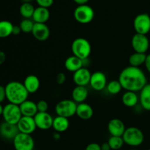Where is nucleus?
Here are the masks:
<instances>
[{
	"label": "nucleus",
	"mask_w": 150,
	"mask_h": 150,
	"mask_svg": "<svg viewBox=\"0 0 150 150\" xmlns=\"http://www.w3.org/2000/svg\"><path fill=\"white\" fill-rule=\"evenodd\" d=\"M108 143L112 150H119L124 145L125 142L121 136H112L108 139Z\"/></svg>",
	"instance_id": "31"
},
{
	"label": "nucleus",
	"mask_w": 150,
	"mask_h": 150,
	"mask_svg": "<svg viewBox=\"0 0 150 150\" xmlns=\"http://www.w3.org/2000/svg\"><path fill=\"white\" fill-rule=\"evenodd\" d=\"M131 45L135 52L146 54L149 48V40L146 35L136 33L131 39Z\"/></svg>",
	"instance_id": "10"
},
{
	"label": "nucleus",
	"mask_w": 150,
	"mask_h": 150,
	"mask_svg": "<svg viewBox=\"0 0 150 150\" xmlns=\"http://www.w3.org/2000/svg\"><path fill=\"white\" fill-rule=\"evenodd\" d=\"M5 59H6L5 54H4L3 51H0V65H1V64H2L4 62Z\"/></svg>",
	"instance_id": "40"
},
{
	"label": "nucleus",
	"mask_w": 150,
	"mask_h": 150,
	"mask_svg": "<svg viewBox=\"0 0 150 150\" xmlns=\"http://www.w3.org/2000/svg\"><path fill=\"white\" fill-rule=\"evenodd\" d=\"M122 89L131 92H140L146 84L147 78L140 67L128 66L123 69L118 79Z\"/></svg>",
	"instance_id": "1"
},
{
	"label": "nucleus",
	"mask_w": 150,
	"mask_h": 150,
	"mask_svg": "<svg viewBox=\"0 0 150 150\" xmlns=\"http://www.w3.org/2000/svg\"><path fill=\"white\" fill-rule=\"evenodd\" d=\"M105 89H107V92L109 94L116 95L121 92L122 89V86L119 80H112L108 82Z\"/></svg>",
	"instance_id": "30"
},
{
	"label": "nucleus",
	"mask_w": 150,
	"mask_h": 150,
	"mask_svg": "<svg viewBox=\"0 0 150 150\" xmlns=\"http://www.w3.org/2000/svg\"><path fill=\"white\" fill-rule=\"evenodd\" d=\"M34 25H35V22L32 19L23 18L21 21L19 26L21 29V32L23 33H32Z\"/></svg>",
	"instance_id": "32"
},
{
	"label": "nucleus",
	"mask_w": 150,
	"mask_h": 150,
	"mask_svg": "<svg viewBox=\"0 0 150 150\" xmlns=\"http://www.w3.org/2000/svg\"><path fill=\"white\" fill-rule=\"evenodd\" d=\"M73 55L81 60L89 59L92 52V46L89 40L83 38H78L73 41L71 45Z\"/></svg>",
	"instance_id": "3"
},
{
	"label": "nucleus",
	"mask_w": 150,
	"mask_h": 150,
	"mask_svg": "<svg viewBox=\"0 0 150 150\" xmlns=\"http://www.w3.org/2000/svg\"><path fill=\"white\" fill-rule=\"evenodd\" d=\"M91 76L92 73L86 67H83L73 73V81L76 86H86L89 85Z\"/></svg>",
	"instance_id": "14"
},
{
	"label": "nucleus",
	"mask_w": 150,
	"mask_h": 150,
	"mask_svg": "<svg viewBox=\"0 0 150 150\" xmlns=\"http://www.w3.org/2000/svg\"><path fill=\"white\" fill-rule=\"evenodd\" d=\"M19 133L17 125H13L3 122L0 125V135L4 139L8 140H13Z\"/></svg>",
	"instance_id": "17"
},
{
	"label": "nucleus",
	"mask_w": 150,
	"mask_h": 150,
	"mask_svg": "<svg viewBox=\"0 0 150 150\" xmlns=\"http://www.w3.org/2000/svg\"><path fill=\"white\" fill-rule=\"evenodd\" d=\"M64 67L67 71L74 73L83 67V60L74 55L70 56L64 61Z\"/></svg>",
	"instance_id": "22"
},
{
	"label": "nucleus",
	"mask_w": 150,
	"mask_h": 150,
	"mask_svg": "<svg viewBox=\"0 0 150 150\" xmlns=\"http://www.w3.org/2000/svg\"><path fill=\"white\" fill-rule=\"evenodd\" d=\"M149 84H150V77H149Z\"/></svg>",
	"instance_id": "47"
},
{
	"label": "nucleus",
	"mask_w": 150,
	"mask_h": 150,
	"mask_svg": "<svg viewBox=\"0 0 150 150\" xmlns=\"http://www.w3.org/2000/svg\"><path fill=\"white\" fill-rule=\"evenodd\" d=\"M19 107L23 117H35V116L38 113L37 103L29 100H26V101L22 103Z\"/></svg>",
	"instance_id": "19"
},
{
	"label": "nucleus",
	"mask_w": 150,
	"mask_h": 150,
	"mask_svg": "<svg viewBox=\"0 0 150 150\" xmlns=\"http://www.w3.org/2000/svg\"><path fill=\"white\" fill-rule=\"evenodd\" d=\"M76 115L79 118L83 120H90L94 115L93 108L86 103H82L77 105Z\"/></svg>",
	"instance_id": "20"
},
{
	"label": "nucleus",
	"mask_w": 150,
	"mask_h": 150,
	"mask_svg": "<svg viewBox=\"0 0 150 150\" xmlns=\"http://www.w3.org/2000/svg\"><path fill=\"white\" fill-rule=\"evenodd\" d=\"M147 150H150V149H147Z\"/></svg>",
	"instance_id": "48"
},
{
	"label": "nucleus",
	"mask_w": 150,
	"mask_h": 150,
	"mask_svg": "<svg viewBox=\"0 0 150 150\" xmlns=\"http://www.w3.org/2000/svg\"><path fill=\"white\" fill-rule=\"evenodd\" d=\"M3 110H4V106H2L1 103H0V116L2 115Z\"/></svg>",
	"instance_id": "44"
},
{
	"label": "nucleus",
	"mask_w": 150,
	"mask_h": 150,
	"mask_svg": "<svg viewBox=\"0 0 150 150\" xmlns=\"http://www.w3.org/2000/svg\"><path fill=\"white\" fill-rule=\"evenodd\" d=\"M14 25L9 21H0V38H8L13 35Z\"/></svg>",
	"instance_id": "28"
},
{
	"label": "nucleus",
	"mask_w": 150,
	"mask_h": 150,
	"mask_svg": "<svg viewBox=\"0 0 150 150\" xmlns=\"http://www.w3.org/2000/svg\"><path fill=\"white\" fill-rule=\"evenodd\" d=\"M130 150H138V149H130Z\"/></svg>",
	"instance_id": "46"
},
{
	"label": "nucleus",
	"mask_w": 150,
	"mask_h": 150,
	"mask_svg": "<svg viewBox=\"0 0 150 150\" xmlns=\"http://www.w3.org/2000/svg\"><path fill=\"white\" fill-rule=\"evenodd\" d=\"M50 18V11L48 8L38 7L35 8L32 19L35 23H45Z\"/></svg>",
	"instance_id": "23"
},
{
	"label": "nucleus",
	"mask_w": 150,
	"mask_h": 150,
	"mask_svg": "<svg viewBox=\"0 0 150 150\" xmlns=\"http://www.w3.org/2000/svg\"><path fill=\"white\" fill-rule=\"evenodd\" d=\"M35 10V7L32 3H22L19 9V12L23 18L32 19Z\"/></svg>",
	"instance_id": "29"
},
{
	"label": "nucleus",
	"mask_w": 150,
	"mask_h": 150,
	"mask_svg": "<svg viewBox=\"0 0 150 150\" xmlns=\"http://www.w3.org/2000/svg\"><path fill=\"white\" fill-rule=\"evenodd\" d=\"M145 67H146V70L150 73V54H147L146 55V61H145L144 63Z\"/></svg>",
	"instance_id": "38"
},
{
	"label": "nucleus",
	"mask_w": 150,
	"mask_h": 150,
	"mask_svg": "<svg viewBox=\"0 0 150 150\" xmlns=\"http://www.w3.org/2000/svg\"><path fill=\"white\" fill-rule=\"evenodd\" d=\"M23 117L19 105L13 103H7L4 106L2 117L4 122L13 125H17L21 118Z\"/></svg>",
	"instance_id": "7"
},
{
	"label": "nucleus",
	"mask_w": 150,
	"mask_h": 150,
	"mask_svg": "<svg viewBox=\"0 0 150 150\" xmlns=\"http://www.w3.org/2000/svg\"><path fill=\"white\" fill-rule=\"evenodd\" d=\"M16 150H34L35 141L31 135L19 133L13 140Z\"/></svg>",
	"instance_id": "8"
},
{
	"label": "nucleus",
	"mask_w": 150,
	"mask_h": 150,
	"mask_svg": "<svg viewBox=\"0 0 150 150\" xmlns=\"http://www.w3.org/2000/svg\"><path fill=\"white\" fill-rule=\"evenodd\" d=\"M19 133L31 135L36 130L37 126L34 117H22L17 124Z\"/></svg>",
	"instance_id": "13"
},
{
	"label": "nucleus",
	"mask_w": 150,
	"mask_h": 150,
	"mask_svg": "<svg viewBox=\"0 0 150 150\" xmlns=\"http://www.w3.org/2000/svg\"><path fill=\"white\" fill-rule=\"evenodd\" d=\"M107 84L108 81L105 73L100 71H96L92 73L89 86L92 89L97 92H100L106 88Z\"/></svg>",
	"instance_id": "11"
},
{
	"label": "nucleus",
	"mask_w": 150,
	"mask_h": 150,
	"mask_svg": "<svg viewBox=\"0 0 150 150\" xmlns=\"http://www.w3.org/2000/svg\"><path fill=\"white\" fill-rule=\"evenodd\" d=\"M74 18L81 24H88L93 21L95 18V11L89 5L83 4L79 5L74 10Z\"/></svg>",
	"instance_id": "6"
},
{
	"label": "nucleus",
	"mask_w": 150,
	"mask_h": 150,
	"mask_svg": "<svg viewBox=\"0 0 150 150\" xmlns=\"http://www.w3.org/2000/svg\"><path fill=\"white\" fill-rule=\"evenodd\" d=\"M38 112H48V103L45 100H40L37 103Z\"/></svg>",
	"instance_id": "33"
},
{
	"label": "nucleus",
	"mask_w": 150,
	"mask_h": 150,
	"mask_svg": "<svg viewBox=\"0 0 150 150\" xmlns=\"http://www.w3.org/2000/svg\"><path fill=\"white\" fill-rule=\"evenodd\" d=\"M122 139L127 145L132 147H137L143 144L144 135L139 127H129L126 128Z\"/></svg>",
	"instance_id": "4"
},
{
	"label": "nucleus",
	"mask_w": 150,
	"mask_h": 150,
	"mask_svg": "<svg viewBox=\"0 0 150 150\" xmlns=\"http://www.w3.org/2000/svg\"><path fill=\"white\" fill-rule=\"evenodd\" d=\"M6 99V91L5 86L0 85V103L4 102V100Z\"/></svg>",
	"instance_id": "37"
},
{
	"label": "nucleus",
	"mask_w": 150,
	"mask_h": 150,
	"mask_svg": "<svg viewBox=\"0 0 150 150\" xmlns=\"http://www.w3.org/2000/svg\"><path fill=\"white\" fill-rule=\"evenodd\" d=\"M5 91L6 99L9 103L18 105L28 100L29 95L23 83L17 81H13L7 83Z\"/></svg>",
	"instance_id": "2"
},
{
	"label": "nucleus",
	"mask_w": 150,
	"mask_h": 150,
	"mask_svg": "<svg viewBox=\"0 0 150 150\" xmlns=\"http://www.w3.org/2000/svg\"><path fill=\"white\" fill-rule=\"evenodd\" d=\"M53 139L56 141L59 140V139H61V135H60V133L55 132V133H54V135H53Z\"/></svg>",
	"instance_id": "43"
},
{
	"label": "nucleus",
	"mask_w": 150,
	"mask_h": 150,
	"mask_svg": "<svg viewBox=\"0 0 150 150\" xmlns=\"http://www.w3.org/2000/svg\"><path fill=\"white\" fill-rule=\"evenodd\" d=\"M85 150H101V145L98 143H91L86 146Z\"/></svg>",
	"instance_id": "36"
},
{
	"label": "nucleus",
	"mask_w": 150,
	"mask_h": 150,
	"mask_svg": "<svg viewBox=\"0 0 150 150\" xmlns=\"http://www.w3.org/2000/svg\"><path fill=\"white\" fill-rule=\"evenodd\" d=\"M34 119L37 128L40 130H47L53 127L54 118L48 112H38Z\"/></svg>",
	"instance_id": "12"
},
{
	"label": "nucleus",
	"mask_w": 150,
	"mask_h": 150,
	"mask_svg": "<svg viewBox=\"0 0 150 150\" xmlns=\"http://www.w3.org/2000/svg\"><path fill=\"white\" fill-rule=\"evenodd\" d=\"M133 27L137 34L146 35L150 32V16L147 13H141L133 21Z\"/></svg>",
	"instance_id": "9"
},
{
	"label": "nucleus",
	"mask_w": 150,
	"mask_h": 150,
	"mask_svg": "<svg viewBox=\"0 0 150 150\" xmlns=\"http://www.w3.org/2000/svg\"><path fill=\"white\" fill-rule=\"evenodd\" d=\"M21 32V29L20 26H13V35H20V33Z\"/></svg>",
	"instance_id": "39"
},
{
	"label": "nucleus",
	"mask_w": 150,
	"mask_h": 150,
	"mask_svg": "<svg viewBox=\"0 0 150 150\" xmlns=\"http://www.w3.org/2000/svg\"><path fill=\"white\" fill-rule=\"evenodd\" d=\"M38 7H45V8H49L53 5L54 0H35Z\"/></svg>",
	"instance_id": "34"
},
{
	"label": "nucleus",
	"mask_w": 150,
	"mask_h": 150,
	"mask_svg": "<svg viewBox=\"0 0 150 150\" xmlns=\"http://www.w3.org/2000/svg\"><path fill=\"white\" fill-rule=\"evenodd\" d=\"M111 147H110L109 144L108 142L106 143H103L101 145V150H111Z\"/></svg>",
	"instance_id": "42"
},
{
	"label": "nucleus",
	"mask_w": 150,
	"mask_h": 150,
	"mask_svg": "<svg viewBox=\"0 0 150 150\" xmlns=\"http://www.w3.org/2000/svg\"><path fill=\"white\" fill-rule=\"evenodd\" d=\"M77 105L76 102L73 100L64 99L60 100L57 103L55 106V112L57 116L65 117V118H71L76 114Z\"/></svg>",
	"instance_id": "5"
},
{
	"label": "nucleus",
	"mask_w": 150,
	"mask_h": 150,
	"mask_svg": "<svg viewBox=\"0 0 150 150\" xmlns=\"http://www.w3.org/2000/svg\"><path fill=\"white\" fill-rule=\"evenodd\" d=\"M139 101V97L136 92L131 91H126L122 97V102L128 108H133L138 104Z\"/></svg>",
	"instance_id": "24"
},
{
	"label": "nucleus",
	"mask_w": 150,
	"mask_h": 150,
	"mask_svg": "<svg viewBox=\"0 0 150 150\" xmlns=\"http://www.w3.org/2000/svg\"><path fill=\"white\" fill-rule=\"evenodd\" d=\"M56 81L58 85H63L66 81V75L64 73H59L56 76Z\"/></svg>",
	"instance_id": "35"
},
{
	"label": "nucleus",
	"mask_w": 150,
	"mask_h": 150,
	"mask_svg": "<svg viewBox=\"0 0 150 150\" xmlns=\"http://www.w3.org/2000/svg\"><path fill=\"white\" fill-rule=\"evenodd\" d=\"M72 100L77 104L85 103L89 96V91L86 86H76L72 91Z\"/></svg>",
	"instance_id": "21"
},
{
	"label": "nucleus",
	"mask_w": 150,
	"mask_h": 150,
	"mask_svg": "<svg viewBox=\"0 0 150 150\" xmlns=\"http://www.w3.org/2000/svg\"><path fill=\"white\" fill-rule=\"evenodd\" d=\"M139 101L142 108L146 111H150V84L147 83L140 91Z\"/></svg>",
	"instance_id": "25"
},
{
	"label": "nucleus",
	"mask_w": 150,
	"mask_h": 150,
	"mask_svg": "<svg viewBox=\"0 0 150 150\" xmlns=\"http://www.w3.org/2000/svg\"><path fill=\"white\" fill-rule=\"evenodd\" d=\"M89 0H73L75 3H76L79 5H83V4H86Z\"/></svg>",
	"instance_id": "41"
},
{
	"label": "nucleus",
	"mask_w": 150,
	"mask_h": 150,
	"mask_svg": "<svg viewBox=\"0 0 150 150\" xmlns=\"http://www.w3.org/2000/svg\"><path fill=\"white\" fill-rule=\"evenodd\" d=\"M146 54L134 52L129 57V64H130V66H132V67H139L142 64H144L145 61H146Z\"/></svg>",
	"instance_id": "27"
},
{
	"label": "nucleus",
	"mask_w": 150,
	"mask_h": 150,
	"mask_svg": "<svg viewBox=\"0 0 150 150\" xmlns=\"http://www.w3.org/2000/svg\"><path fill=\"white\" fill-rule=\"evenodd\" d=\"M70 127V122L69 119L65 118L63 117L57 116L54 118V122H53V128L59 133H62L67 130Z\"/></svg>",
	"instance_id": "26"
},
{
	"label": "nucleus",
	"mask_w": 150,
	"mask_h": 150,
	"mask_svg": "<svg viewBox=\"0 0 150 150\" xmlns=\"http://www.w3.org/2000/svg\"><path fill=\"white\" fill-rule=\"evenodd\" d=\"M126 127L123 121L120 119L114 118L110 120L108 123V130L111 136L122 137Z\"/></svg>",
	"instance_id": "16"
},
{
	"label": "nucleus",
	"mask_w": 150,
	"mask_h": 150,
	"mask_svg": "<svg viewBox=\"0 0 150 150\" xmlns=\"http://www.w3.org/2000/svg\"><path fill=\"white\" fill-rule=\"evenodd\" d=\"M23 3H31L33 0H21Z\"/></svg>",
	"instance_id": "45"
},
{
	"label": "nucleus",
	"mask_w": 150,
	"mask_h": 150,
	"mask_svg": "<svg viewBox=\"0 0 150 150\" xmlns=\"http://www.w3.org/2000/svg\"><path fill=\"white\" fill-rule=\"evenodd\" d=\"M32 35L34 38L38 40L43 42L47 40L50 36L49 27L46 23H35L33 29H32Z\"/></svg>",
	"instance_id": "15"
},
{
	"label": "nucleus",
	"mask_w": 150,
	"mask_h": 150,
	"mask_svg": "<svg viewBox=\"0 0 150 150\" xmlns=\"http://www.w3.org/2000/svg\"><path fill=\"white\" fill-rule=\"evenodd\" d=\"M23 83L29 94H34L37 92L40 86V81L35 75H29L26 76Z\"/></svg>",
	"instance_id": "18"
}]
</instances>
